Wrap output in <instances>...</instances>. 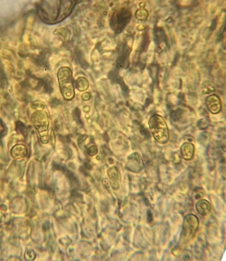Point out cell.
I'll use <instances>...</instances> for the list:
<instances>
[{"label": "cell", "instance_id": "6da1fadb", "mask_svg": "<svg viewBox=\"0 0 226 261\" xmlns=\"http://www.w3.org/2000/svg\"><path fill=\"white\" fill-rule=\"evenodd\" d=\"M41 3L38 8L39 16L44 22L47 23H53L63 19L67 16L71 10L72 4L69 3L67 5L61 6L59 7V4L57 6H53L52 3L48 2L47 1H43Z\"/></svg>", "mask_w": 226, "mask_h": 261}, {"label": "cell", "instance_id": "7a4b0ae2", "mask_svg": "<svg viewBox=\"0 0 226 261\" xmlns=\"http://www.w3.org/2000/svg\"><path fill=\"white\" fill-rule=\"evenodd\" d=\"M149 125L156 141L162 144L167 143L170 139L169 131L163 117L158 114L153 115L149 120Z\"/></svg>", "mask_w": 226, "mask_h": 261}, {"label": "cell", "instance_id": "3957f363", "mask_svg": "<svg viewBox=\"0 0 226 261\" xmlns=\"http://www.w3.org/2000/svg\"><path fill=\"white\" fill-rule=\"evenodd\" d=\"M58 77L63 96L66 100L70 101L75 96L73 79L71 69L66 67L60 68L58 72Z\"/></svg>", "mask_w": 226, "mask_h": 261}, {"label": "cell", "instance_id": "277c9868", "mask_svg": "<svg viewBox=\"0 0 226 261\" xmlns=\"http://www.w3.org/2000/svg\"><path fill=\"white\" fill-rule=\"evenodd\" d=\"M31 118L33 124L39 133L46 137L49 125L46 112L41 110L36 111L32 114Z\"/></svg>", "mask_w": 226, "mask_h": 261}, {"label": "cell", "instance_id": "5b68a950", "mask_svg": "<svg viewBox=\"0 0 226 261\" xmlns=\"http://www.w3.org/2000/svg\"><path fill=\"white\" fill-rule=\"evenodd\" d=\"M197 217L190 215L185 217L183 226V231L186 235L192 236L196 231L198 226Z\"/></svg>", "mask_w": 226, "mask_h": 261}, {"label": "cell", "instance_id": "8992f818", "mask_svg": "<svg viewBox=\"0 0 226 261\" xmlns=\"http://www.w3.org/2000/svg\"><path fill=\"white\" fill-rule=\"evenodd\" d=\"M205 103L208 110L213 114H218L222 110L221 100L218 95L213 94L207 96Z\"/></svg>", "mask_w": 226, "mask_h": 261}, {"label": "cell", "instance_id": "52a82bcc", "mask_svg": "<svg viewBox=\"0 0 226 261\" xmlns=\"http://www.w3.org/2000/svg\"><path fill=\"white\" fill-rule=\"evenodd\" d=\"M195 149V145L190 143H183L180 148V152L183 158L188 161L192 160L194 156Z\"/></svg>", "mask_w": 226, "mask_h": 261}, {"label": "cell", "instance_id": "ba28073f", "mask_svg": "<svg viewBox=\"0 0 226 261\" xmlns=\"http://www.w3.org/2000/svg\"><path fill=\"white\" fill-rule=\"evenodd\" d=\"M196 208L199 213L202 215H206L210 210L209 202L206 200L203 199L198 201L196 205Z\"/></svg>", "mask_w": 226, "mask_h": 261}, {"label": "cell", "instance_id": "9c48e42d", "mask_svg": "<svg viewBox=\"0 0 226 261\" xmlns=\"http://www.w3.org/2000/svg\"><path fill=\"white\" fill-rule=\"evenodd\" d=\"M76 86L80 91H84L86 90L89 87L88 82L85 78H79L76 81Z\"/></svg>", "mask_w": 226, "mask_h": 261}, {"label": "cell", "instance_id": "30bf717a", "mask_svg": "<svg viewBox=\"0 0 226 261\" xmlns=\"http://www.w3.org/2000/svg\"><path fill=\"white\" fill-rule=\"evenodd\" d=\"M17 131L20 133L24 137L26 138L29 134V128L23 123L20 121H18L16 123Z\"/></svg>", "mask_w": 226, "mask_h": 261}, {"label": "cell", "instance_id": "8fae6325", "mask_svg": "<svg viewBox=\"0 0 226 261\" xmlns=\"http://www.w3.org/2000/svg\"><path fill=\"white\" fill-rule=\"evenodd\" d=\"M210 124V120L208 118H204L199 120L197 126L199 129L202 130L206 129Z\"/></svg>", "mask_w": 226, "mask_h": 261}, {"label": "cell", "instance_id": "7c38bea8", "mask_svg": "<svg viewBox=\"0 0 226 261\" xmlns=\"http://www.w3.org/2000/svg\"><path fill=\"white\" fill-rule=\"evenodd\" d=\"M72 114L74 119L78 123L82 124L81 119V112L79 108L77 107L75 108L72 112Z\"/></svg>", "mask_w": 226, "mask_h": 261}, {"label": "cell", "instance_id": "4fadbf2b", "mask_svg": "<svg viewBox=\"0 0 226 261\" xmlns=\"http://www.w3.org/2000/svg\"><path fill=\"white\" fill-rule=\"evenodd\" d=\"M215 88L209 83L204 84L202 86V92L204 94H208L215 91Z\"/></svg>", "mask_w": 226, "mask_h": 261}, {"label": "cell", "instance_id": "5bb4252c", "mask_svg": "<svg viewBox=\"0 0 226 261\" xmlns=\"http://www.w3.org/2000/svg\"><path fill=\"white\" fill-rule=\"evenodd\" d=\"M31 107L33 109H37L38 108L43 109L45 107V104L44 102L40 101H35L32 102Z\"/></svg>", "mask_w": 226, "mask_h": 261}, {"label": "cell", "instance_id": "9a60e30c", "mask_svg": "<svg viewBox=\"0 0 226 261\" xmlns=\"http://www.w3.org/2000/svg\"><path fill=\"white\" fill-rule=\"evenodd\" d=\"M1 138H2L7 134V128L5 124L1 119Z\"/></svg>", "mask_w": 226, "mask_h": 261}, {"label": "cell", "instance_id": "2e32d148", "mask_svg": "<svg viewBox=\"0 0 226 261\" xmlns=\"http://www.w3.org/2000/svg\"><path fill=\"white\" fill-rule=\"evenodd\" d=\"M87 152L89 156L91 157L94 156L98 153V148L95 146H92L88 148Z\"/></svg>", "mask_w": 226, "mask_h": 261}, {"label": "cell", "instance_id": "e0dca14e", "mask_svg": "<svg viewBox=\"0 0 226 261\" xmlns=\"http://www.w3.org/2000/svg\"><path fill=\"white\" fill-rule=\"evenodd\" d=\"M60 104V102L59 100L55 98H54L51 99L50 102V104L51 107L54 108L57 107Z\"/></svg>", "mask_w": 226, "mask_h": 261}, {"label": "cell", "instance_id": "ac0fdd59", "mask_svg": "<svg viewBox=\"0 0 226 261\" xmlns=\"http://www.w3.org/2000/svg\"><path fill=\"white\" fill-rule=\"evenodd\" d=\"M88 138V136L86 135H83L80 136L78 139V143L79 144H81L83 142L85 141L87 138Z\"/></svg>", "mask_w": 226, "mask_h": 261}, {"label": "cell", "instance_id": "d6986e66", "mask_svg": "<svg viewBox=\"0 0 226 261\" xmlns=\"http://www.w3.org/2000/svg\"><path fill=\"white\" fill-rule=\"evenodd\" d=\"M84 167L87 169L89 170L92 169V166L88 163H86L85 165H84Z\"/></svg>", "mask_w": 226, "mask_h": 261}, {"label": "cell", "instance_id": "ffe728a7", "mask_svg": "<svg viewBox=\"0 0 226 261\" xmlns=\"http://www.w3.org/2000/svg\"><path fill=\"white\" fill-rule=\"evenodd\" d=\"M137 46L138 44L137 43V42H136V41H135L134 42V44L133 45V49L134 50L137 49Z\"/></svg>", "mask_w": 226, "mask_h": 261}, {"label": "cell", "instance_id": "44dd1931", "mask_svg": "<svg viewBox=\"0 0 226 261\" xmlns=\"http://www.w3.org/2000/svg\"><path fill=\"white\" fill-rule=\"evenodd\" d=\"M128 45L129 46H131L132 44V41L130 40L128 41Z\"/></svg>", "mask_w": 226, "mask_h": 261}]
</instances>
